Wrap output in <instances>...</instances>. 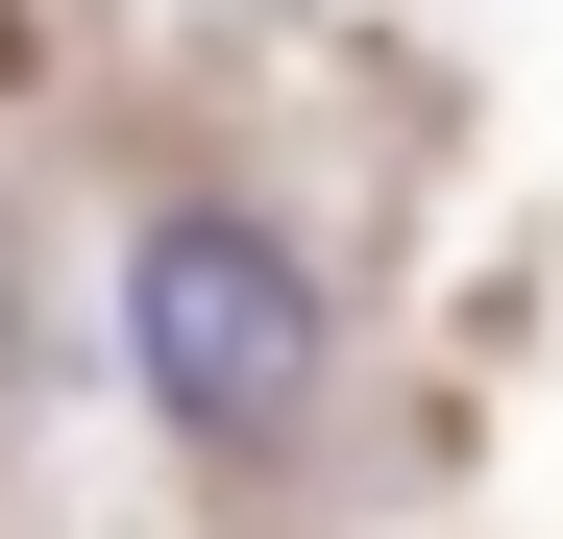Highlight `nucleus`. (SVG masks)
<instances>
[{
	"mask_svg": "<svg viewBox=\"0 0 563 539\" xmlns=\"http://www.w3.org/2000/svg\"><path fill=\"white\" fill-rule=\"evenodd\" d=\"M0 369H25V295H0Z\"/></svg>",
	"mask_w": 563,
	"mask_h": 539,
	"instance_id": "obj_2",
	"label": "nucleus"
},
{
	"mask_svg": "<svg viewBox=\"0 0 563 539\" xmlns=\"http://www.w3.org/2000/svg\"><path fill=\"white\" fill-rule=\"evenodd\" d=\"M123 369H147V417L197 441V466H269V441L319 417V369H343L295 221H245V197H147V221H123Z\"/></svg>",
	"mask_w": 563,
	"mask_h": 539,
	"instance_id": "obj_1",
	"label": "nucleus"
}]
</instances>
